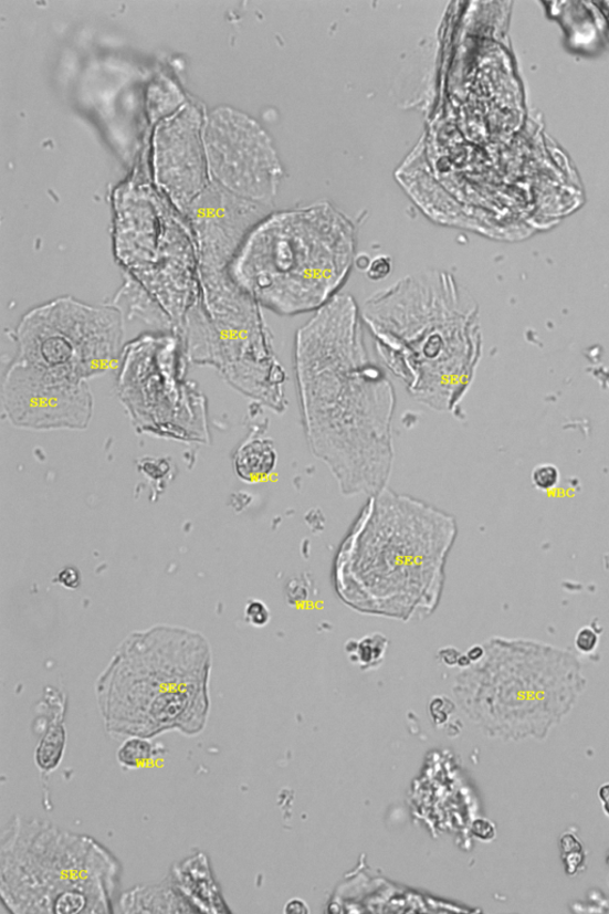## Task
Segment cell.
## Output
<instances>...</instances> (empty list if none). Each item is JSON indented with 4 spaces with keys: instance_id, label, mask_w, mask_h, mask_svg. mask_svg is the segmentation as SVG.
Returning <instances> with one entry per match:
<instances>
[{
    "instance_id": "21",
    "label": "cell",
    "mask_w": 609,
    "mask_h": 914,
    "mask_svg": "<svg viewBox=\"0 0 609 914\" xmlns=\"http://www.w3.org/2000/svg\"><path fill=\"white\" fill-rule=\"evenodd\" d=\"M600 642L599 633L591 627H584L577 631L575 647L581 654L588 655L595 652Z\"/></svg>"
},
{
    "instance_id": "13",
    "label": "cell",
    "mask_w": 609,
    "mask_h": 914,
    "mask_svg": "<svg viewBox=\"0 0 609 914\" xmlns=\"http://www.w3.org/2000/svg\"><path fill=\"white\" fill-rule=\"evenodd\" d=\"M169 878L196 913L230 912L212 874L209 858L201 851L177 863Z\"/></svg>"
},
{
    "instance_id": "24",
    "label": "cell",
    "mask_w": 609,
    "mask_h": 914,
    "mask_svg": "<svg viewBox=\"0 0 609 914\" xmlns=\"http://www.w3.org/2000/svg\"><path fill=\"white\" fill-rule=\"evenodd\" d=\"M370 261L371 260L369 259V256L360 255V256H356L355 262H356V265H357L358 269H360L361 271H367L368 267H369Z\"/></svg>"
},
{
    "instance_id": "1",
    "label": "cell",
    "mask_w": 609,
    "mask_h": 914,
    "mask_svg": "<svg viewBox=\"0 0 609 914\" xmlns=\"http://www.w3.org/2000/svg\"><path fill=\"white\" fill-rule=\"evenodd\" d=\"M361 308L338 294L295 335L306 441L345 497L377 494L392 475L397 395L368 353Z\"/></svg>"
},
{
    "instance_id": "10",
    "label": "cell",
    "mask_w": 609,
    "mask_h": 914,
    "mask_svg": "<svg viewBox=\"0 0 609 914\" xmlns=\"http://www.w3.org/2000/svg\"><path fill=\"white\" fill-rule=\"evenodd\" d=\"M204 144L216 185L241 199L272 207L283 167L271 137L254 118L230 106L214 108L206 118Z\"/></svg>"
},
{
    "instance_id": "20",
    "label": "cell",
    "mask_w": 609,
    "mask_h": 914,
    "mask_svg": "<svg viewBox=\"0 0 609 914\" xmlns=\"http://www.w3.org/2000/svg\"><path fill=\"white\" fill-rule=\"evenodd\" d=\"M244 616L246 622L255 628H263L271 622V611L261 600L252 599L246 602Z\"/></svg>"
},
{
    "instance_id": "8",
    "label": "cell",
    "mask_w": 609,
    "mask_h": 914,
    "mask_svg": "<svg viewBox=\"0 0 609 914\" xmlns=\"http://www.w3.org/2000/svg\"><path fill=\"white\" fill-rule=\"evenodd\" d=\"M123 315L61 297L29 312L14 333V361L87 381L106 374L123 355Z\"/></svg>"
},
{
    "instance_id": "23",
    "label": "cell",
    "mask_w": 609,
    "mask_h": 914,
    "mask_svg": "<svg viewBox=\"0 0 609 914\" xmlns=\"http://www.w3.org/2000/svg\"><path fill=\"white\" fill-rule=\"evenodd\" d=\"M65 572L69 576V578L64 575H61V572H60L59 582L62 584V582H65L69 579V580H71V588L77 587V584H80V581H81L80 572H77V570L74 569V568H66Z\"/></svg>"
},
{
    "instance_id": "3",
    "label": "cell",
    "mask_w": 609,
    "mask_h": 914,
    "mask_svg": "<svg viewBox=\"0 0 609 914\" xmlns=\"http://www.w3.org/2000/svg\"><path fill=\"white\" fill-rule=\"evenodd\" d=\"M380 359L420 405L455 413L481 358L479 306L445 271L405 276L361 307Z\"/></svg>"
},
{
    "instance_id": "5",
    "label": "cell",
    "mask_w": 609,
    "mask_h": 914,
    "mask_svg": "<svg viewBox=\"0 0 609 914\" xmlns=\"http://www.w3.org/2000/svg\"><path fill=\"white\" fill-rule=\"evenodd\" d=\"M356 228L327 203L271 213L233 256L231 282L279 316L317 313L348 281Z\"/></svg>"
},
{
    "instance_id": "14",
    "label": "cell",
    "mask_w": 609,
    "mask_h": 914,
    "mask_svg": "<svg viewBox=\"0 0 609 914\" xmlns=\"http://www.w3.org/2000/svg\"><path fill=\"white\" fill-rule=\"evenodd\" d=\"M118 906L122 913H196L169 876L161 884L125 892Z\"/></svg>"
},
{
    "instance_id": "26",
    "label": "cell",
    "mask_w": 609,
    "mask_h": 914,
    "mask_svg": "<svg viewBox=\"0 0 609 914\" xmlns=\"http://www.w3.org/2000/svg\"><path fill=\"white\" fill-rule=\"evenodd\" d=\"M603 812L609 817V800L602 803Z\"/></svg>"
},
{
    "instance_id": "11",
    "label": "cell",
    "mask_w": 609,
    "mask_h": 914,
    "mask_svg": "<svg viewBox=\"0 0 609 914\" xmlns=\"http://www.w3.org/2000/svg\"><path fill=\"white\" fill-rule=\"evenodd\" d=\"M2 402L14 427L33 430H84L93 413L87 381L14 360L4 377Z\"/></svg>"
},
{
    "instance_id": "2",
    "label": "cell",
    "mask_w": 609,
    "mask_h": 914,
    "mask_svg": "<svg viewBox=\"0 0 609 914\" xmlns=\"http://www.w3.org/2000/svg\"><path fill=\"white\" fill-rule=\"evenodd\" d=\"M456 518L385 487L369 497L333 568L337 598L350 610L409 623L440 608Z\"/></svg>"
},
{
    "instance_id": "12",
    "label": "cell",
    "mask_w": 609,
    "mask_h": 914,
    "mask_svg": "<svg viewBox=\"0 0 609 914\" xmlns=\"http://www.w3.org/2000/svg\"><path fill=\"white\" fill-rule=\"evenodd\" d=\"M206 118L198 106L186 103L158 124L153 137L155 182L182 212L189 211L211 185Z\"/></svg>"
},
{
    "instance_id": "6",
    "label": "cell",
    "mask_w": 609,
    "mask_h": 914,
    "mask_svg": "<svg viewBox=\"0 0 609 914\" xmlns=\"http://www.w3.org/2000/svg\"><path fill=\"white\" fill-rule=\"evenodd\" d=\"M122 864L90 836L15 816L0 848V895L14 914L112 913Z\"/></svg>"
},
{
    "instance_id": "22",
    "label": "cell",
    "mask_w": 609,
    "mask_h": 914,
    "mask_svg": "<svg viewBox=\"0 0 609 914\" xmlns=\"http://www.w3.org/2000/svg\"><path fill=\"white\" fill-rule=\"evenodd\" d=\"M393 261L389 256L381 255L370 261L369 267L366 271L367 276L372 282H381L392 273Z\"/></svg>"
},
{
    "instance_id": "18",
    "label": "cell",
    "mask_w": 609,
    "mask_h": 914,
    "mask_svg": "<svg viewBox=\"0 0 609 914\" xmlns=\"http://www.w3.org/2000/svg\"><path fill=\"white\" fill-rule=\"evenodd\" d=\"M162 753V748L153 746L147 738L129 737L117 752L119 765L127 769L139 768L154 760Z\"/></svg>"
},
{
    "instance_id": "9",
    "label": "cell",
    "mask_w": 609,
    "mask_h": 914,
    "mask_svg": "<svg viewBox=\"0 0 609 914\" xmlns=\"http://www.w3.org/2000/svg\"><path fill=\"white\" fill-rule=\"evenodd\" d=\"M174 336H145L123 350L119 395L137 429L182 441L208 439L204 401L180 378Z\"/></svg>"
},
{
    "instance_id": "4",
    "label": "cell",
    "mask_w": 609,
    "mask_h": 914,
    "mask_svg": "<svg viewBox=\"0 0 609 914\" xmlns=\"http://www.w3.org/2000/svg\"><path fill=\"white\" fill-rule=\"evenodd\" d=\"M210 673L211 649L200 633L167 626L133 633L97 681L106 732L199 735L209 718Z\"/></svg>"
},
{
    "instance_id": "19",
    "label": "cell",
    "mask_w": 609,
    "mask_h": 914,
    "mask_svg": "<svg viewBox=\"0 0 609 914\" xmlns=\"http://www.w3.org/2000/svg\"><path fill=\"white\" fill-rule=\"evenodd\" d=\"M533 485L543 492L555 488L560 480V472L553 463H542L531 474Z\"/></svg>"
},
{
    "instance_id": "7",
    "label": "cell",
    "mask_w": 609,
    "mask_h": 914,
    "mask_svg": "<svg viewBox=\"0 0 609 914\" xmlns=\"http://www.w3.org/2000/svg\"><path fill=\"white\" fill-rule=\"evenodd\" d=\"M482 645V658L468 665L456 683L459 698L482 714L553 715L557 719L585 689L582 665L567 650L503 638Z\"/></svg>"
},
{
    "instance_id": "15",
    "label": "cell",
    "mask_w": 609,
    "mask_h": 914,
    "mask_svg": "<svg viewBox=\"0 0 609 914\" xmlns=\"http://www.w3.org/2000/svg\"><path fill=\"white\" fill-rule=\"evenodd\" d=\"M277 464L274 442L270 439H249L237 452L233 467L238 476L248 484H258L269 479Z\"/></svg>"
},
{
    "instance_id": "16",
    "label": "cell",
    "mask_w": 609,
    "mask_h": 914,
    "mask_svg": "<svg viewBox=\"0 0 609 914\" xmlns=\"http://www.w3.org/2000/svg\"><path fill=\"white\" fill-rule=\"evenodd\" d=\"M53 708L49 724L35 752V763L42 773H52L61 764L66 749V701L64 695L52 694Z\"/></svg>"
},
{
    "instance_id": "17",
    "label": "cell",
    "mask_w": 609,
    "mask_h": 914,
    "mask_svg": "<svg viewBox=\"0 0 609 914\" xmlns=\"http://www.w3.org/2000/svg\"><path fill=\"white\" fill-rule=\"evenodd\" d=\"M388 641L380 632H374L363 640H351L347 643V653L350 659L365 670L378 668L386 654Z\"/></svg>"
},
{
    "instance_id": "25",
    "label": "cell",
    "mask_w": 609,
    "mask_h": 914,
    "mask_svg": "<svg viewBox=\"0 0 609 914\" xmlns=\"http://www.w3.org/2000/svg\"><path fill=\"white\" fill-rule=\"evenodd\" d=\"M599 799L602 803L609 800V784H605L599 788Z\"/></svg>"
}]
</instances>
